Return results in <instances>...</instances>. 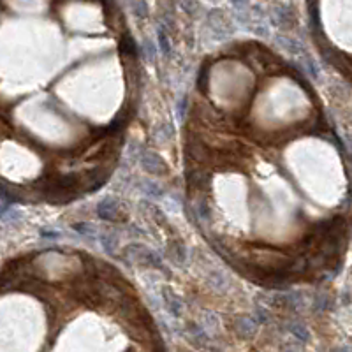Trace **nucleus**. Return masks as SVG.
<instances>
[{"label": "nucleus", "instance_id": "obj_1", "mask_svg": "<svg viewBox=\"0 0 352 352\" xmlns=\"http://www.w3.org/2000/svg\"><path fill=\"white\" fill-rule=\"evenodd\" d=\"M141 166H143L145 171L153 174H162L166 171V164L162 162V159L157 153L150 152V150L148 152H143V155H141Z\"/></svg>", "mask_w": 352, "mask_h": 352}, {"label": "nucleus", "instance_id": "obj_2", "mask_svg": "<svg viewBox=\"0 0 352 352\" xmlns=\"http://www.w3.org/2000/svg\"><path fill=\"white\" fill-rule=\"evenodd\" d=\"M97 211H99V217L104 220H115L116 217V204L113 199H102L97 206Z\"/></svg>", "mask_w": 352, "mask_h": 352}, {"label": "nucleus", "instance_id": "obj_3", "mask_svg": "<svg viewBox=\"0 0 352 352\" xmlns=\"http://www.w3.org/2000/svg\"><path fill=\"white\" fill-rule=\"evenodd\" d=\"M120 51H122V55L127 56H137V44L130 35H123L120 39Z\"/></svg>", "mask_w": 352, "mask_h": 352}, {"label": "nucleus", "instance_id": "obj_4", "mask_svg": "<svg viewBox=\"0 0 352 352\" xmlns=\"http://www.w3.org/2000/svg\"><path fill=\"white\" fill-rule=\"evenodd\" d=\"M164 294H166V307L169 308V310L173 312L174 315H180V314H182L183 303L180 301V298H178V296H174V294L169 293V291H164Z\"/></svg>", "mask_w": 352, "mask_h": 352}, {"label": "nucleus", "instance_id": "obj_5", "mask_svg": "<svg viewBox=\"0 0 352 352\" xmlns=\"http://www.w3.org/2000/svg\"><path fill=\"white\" fill-rule=\"evenodd\" d=\"M291 331H293V335L298 338V340H301V342L308 340V331L303 324H293V326H291Z\"/></svg>", "mask_w": 352, "mask_h": 352}, {"label": "nucleus", "instance_id": "obj_6", "mask_svg": "<svg viewBox=\"0 0 352 352\" xmlns=\"http://www.w3.org/2000/svg\"><path fill=\"white\" fill-rule=\"evenodd\" d=\"M157 39H159V48H160V51L164 53V55H169L171 53V49H169V41H167V37L164 35V32L160 30L159 32V35H157Z\"/></svg>", "mask_w": 352, "mask_h": 352}, {"label": "nucleus", "instance_id": "obj_7", "mask_svg": "<svg viewBox=\"0 0 352 352\" xmlns=\"http://www.w3.org/2000/svg\"><path fill=\"white\" fill-rule=\"evenodd\" d=\"M197 85L201 86V88H206V85H208V67L204 65L203 67V70H201V76L197 78Z\"/></svg>", "mask_w": 352, "mask_h": 352}, {"label": "nucleus", "instance_id": "obj_8", "mask_svg": "<svg viewBox=\"0 0 352 352\" xmlns=\"http://www.w3.org/2000/svg\"><path fill=\"white\" fill-rule=\"evenodd\" d=\"M256 330V323H252V321H241V331L243 333H252V331Z\"/></svg>", "mask_w": 352, "mask_h": 352}]
</instances>
